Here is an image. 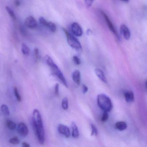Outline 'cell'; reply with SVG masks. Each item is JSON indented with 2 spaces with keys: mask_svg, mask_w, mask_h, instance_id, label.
<instances>
[{
  "mask_svg": "<svg viewBox=\"0 0 147 147\" xmlns=\"http://www.w3.org/2000/svg\"><path fill=\"white\" fill-rule=\"evenodd\" d=\"M95 71L96 75L99 78V79L102 80L103 83H107V79H106L103 72L98 68L96 69Z\"/></svg>",
  "mask_w": 147,
  "mask_h": 147,
  "instance_id": "12",
  "label": "cell"
},
{
  "mask_svg": "<svg viewBox=\"0 0 147 147\" xmlns=\"http://www.w3.org/2000/svg\"><path fill=\"white\" fill-rule=\"evenodd\" d=\"M64 32L65 33L67 38V42L69 45L74 49L77 50H80L82 47L81 44L78 39H76L74 35L69 33L65 28H63Z\"/></svg>",
  "mask_w": 147,
  "mask_h": 147,
  "instance_id": "4",
  "label": "cell"
},
{
  "mask_svg": "<svg viewBox=\"0 0 147 147\" xmlns=\"http://www.w3.org/2000/svg\"><path fill=\"white\" fill-rule=\"evenodd\" d=\"M22 51L24 55L27 56L30 53V49L25 43H23L22 45Z\"/></svg>",
  "mask_w": 147,
  "mask_h": 147,
  "instance_id": "19",
  "label": "cell"
},
{
  "mask_svg": "<svg viewBox=\"0 0 147 147\" xmlns=\"http://www.w3.org/2000/svg\"><path fill=\"white\" fill-rule=\"evenodd\" d=\"M20 141L19 138L17 137H13L9 140V142L13 145H18L20 143Z\"/></svg>",
  "mask_w": 147,
  "mask_h": 147,
  "instance_id": "23",
  "label": "cell"
},
{
  "mask_svg": "<svg viewBox=\"0 0 147 147\" xmlns=\"http://www.w3.org/2000/svg\"><path fill=\"white\" fill-rule=\"evenodd\" d=\"M18 133L22 136H26L28 135L29 130L26 124L23 123H19L17 127Z\"/></svg>",
  "mask_w": 147,
  "mask_h": 147,
  "instance_id": "8",
  "label": "cell"
},
{
  "mask_svg": "<svg viewBox=\"0 0 147 147\" xmlns=\"http://www.w3.org/2000/svg\"><path fill=\"white\" fill-rule=\"evenodd\" d=\"M22 147H30V146L29 144L27 143L26 142H23V143H22Z\"/></svg>",
  "mask_w": 147,
  "mask_h": 147,
  "instance_id": "32",
  "label": "cell"
},
{
  "mask_svg": "<svg viewBox=\"0 0 147 147\" xmlns=\"http://www.w3.org/2000/svg\"><path fill=\"white\" fill-rule=\"evenodd\" d=\"M6 9L9 15L11 16V18L13 19V20H16V17L15 14L14 12H13V11L8 6H6Z\"/></svg>",
  "mask_w": 147,
  "mask_h": 147,
  "instance_id": "21",
  "label": "cell"
},
{
  "mask_svg": "<svg viewBox=\"0 0 147 147\" xmlns=\"http://www.w3.org/2000/svg\"><path fill=\"white\" fill-rule=\"evenodd\" d=\"M14 92L15 96L17 101L19 102H21L22 101V98L20 95L19 94V91L18 89L16 87H15L14 88Z\"/></svg>",
  "mask_w": 147,
  "mask_h": 147,
  "instance_id": "22",
  "label": "cell"
},
{
  "mask_svg": "<svg viewBox=\"0 0 147 147\" xmlns=\"http://www.w3.org/2000/svg\"><path fill=\"white\" fill-rule=\"evenodd\" d=\"M71 129H72L71 135L72 137L75 139L78 138L79 136V132L77 125L74 122H72L71 123Z\"/></svg>",
  "mask_w": 147,
  "mask_h": 147,
  "instance_id": "14",
  "label": "cell"
},
{
  "mask_svg": "<svg viewBox=\"0 0 147 147\" xmlns=\"http://www.w3.org/2000/svg\"><path fill=\"white\" fill-rule=\"evenodd\" d=\"M39 20L40 23L41 25H43V26H45L47 23V20L44 17H40L39 19Z\"/></svg>",
  "mask_w": 147,
  "mask_h": 147,
  "instance_id": "27",
  "label": "cell"
},
{
  "mask_svg": "<svg viewBox=\"0 0 147 147\" xmlns=\"http://www.w3.org/2000/svg\"><path fill=\"white\" fill-rule=\"evenodd\" d=\"M45 27L48 28L53 33H55L57 31V26L56 24L52 22H47Z\"/></svg>",
  "mask_w": 147,
  "mask_h": 147,
  "instance_id": "16",
  "label": "cell"
},
{
  "mask_svg": "<svg viewBox=\"0 0 147 147\" xmlns=\"http://www.w3.org/2000/svg\"><path fill=\"white\" fill-rule=\"evenodd\" d=\"M6 123L7 127L10 130H14L16 128V124L12 121L9 120H7Z\"/></svg>",
  "mask_w": 147,
  "mask_h": 147,
  "instance_id": "18",
  "label": "cell"
},
{
  "mask_svg": "<svg viewBox=\"0 0 147 147\" xmlns=\"http://www.w3.org/2000/svg\"><path fill=\"white\" fill-rule=\"evenodd\" d=\"M73 61L74 63L77 65H80L81 63V61L79 58L77 56H74L73 57Z\"/></svg>",
  "mask_w": 147,
  "mask_h": 147,
  "instance_id": "26",
  "label": "cell"
},
{
  "mask_svg": "<svg viewBox=\"0 0 147 147\" xmlns=\"http://www.w3.org/2000/svg\"><path fill=\"white\" fill-rule=\"evenodd\" d=\"M62 106L63 108L65 110H67L69 108V102H68V98H65L62 101Z\"/></svg>",
  "mask_w": 147,
  "mask_h": 147,
  "instance_id": "20",
  "label": "cell"
},
{
  "mask_svg": "<svg viewBox=\"0 0 147 147\" xmlns=\"http://www.w3.org/2000/svg\"><path fill=\"white\" fill-rule=\"evenodd\" d=\"M88 88L85 85L83 84L82 85V91L84 94H85L88 91Z\"/></svg>",
  "mask_w": 147,
  "mask_h": 147,
  "instance_id": "31",
  "label": "cell"
},
{
  "mask_svg": "<svg viewBox=\"0 0 147 147\" xmlns=\"http://www.w3.org/2000/svg\"><path fill=\"white\" fill-rule=\"evenodd\" d=\"M91 127L92 129V133L91 135L92 136L93 135H95V136H97L98 135V130L97 129L96 127V126L93 124H91Z\"/></svg>",
  "mask_w": 147,
  "mask_h": 147,
  "instance_id": "24",
  "label": "cell"
},
{
  "mask_svg": "<svg viewBox=\"0 0 147 147\" xmlns=\"http://www.w3.org/2000/svg\"><path fill=\"white\" fill-rule=\"evenodd\" d=\"M120 30L122 35L125 39L129 40L130 39L131 33L128 28L126 25L124 24L121 25Z\"/></svg>",
  "mask_w": 147,
  "mask_h": 147,
  "instance_id": "10",
  "label": "cell"
},
{
  "mask_svg": "<svg viewBox=\"0 0 147 147\" xmlns=\"http://www.w3.org/2000/svg\"><path fill=\"white\" fill-rule=\"evenodd\" d=\"M124 96L126 102L128 103L132 102L134 101V96L133 91H129L124 93Z\"/></svg>",
  "mask_w": 147,
  "mask_h": 147,
  "instance_id": "13",
  "label": "cell"
},
{
  "mask_svg": "<svg viewBox=\"0 0 147 147\" xmlns=\"http://www.w3.org/2000/svg\"><path fill=\"white\" fill-rule=\"evenodd\" d=\"M71 30L75 36H81L83 34V30L80 25L76 22H73L71 25Z\"/></svg>",
  "mask_w": 147,
  "mask_h": 147,
  "instance_id": "6",
  "label": "cell"
},
{
  "mask_svg": "<svg viewBox=\"0 0 147 147\" xmlns=\"http://www.w3.org/2000/svg\"><path fill=\"white\" fill-rule=\"evenodd\" d=\"M15 3L16 6L18 7V6H20V1H15Z\"/></svg>",
  "mask_w": 147,
  "mask_h": 147,
  "instance_id": "33",
  "label": "cell"
},
{
  "mask_svg": "<svg viewBox=\"0 0 147 147\" xmlns=\"http://www.w3.org/2000/svg\"><path fill=\"white\" fill-rule=\"evenodd\" d=\"M45 60L48 66L51 68L53 74L57 76L59 79L61 81L62 83L66 87L68 88V84L67 80L65 77L63 72L61 71L58 66L54 63L51 57L48 55H46L45 57Z\"/></svg>",
  "mask_w": 147,
  "mask_h": 147,
  "instance_id": "2",
  "label": "cell"
},
{
  "mask_svg": "<svg viewBox=\"0 0 147 147\" xmlns=\"http://www.w3.org/2000/svg\"><path fill=\"white\" fill-rule=\"evenodd\" d=\"M109 115L108 114V112H104L103 114H102V118H101V121L102 122L106 121L107 120L109 119Z\"/></svg>",
  "mask_w": 147,
  "mask_h": 147,
  "instance_id": "25",
  "label": "cell"
},
{
  "mask_svg": "<svg viewBox=\"0 0 147 147\" xmlns=\"http://www.w3.org/2000/svg\"><path fill=\"white\" fill-rule=\"evenodd\" d=\"M58 129L59 133L64 135L66 138H68L70 136V130L67 126L63 124H59Z\"/></svg>",
  "mask_w": 147,
  "mask_h": 147,
  "instance_id": "9",
  "label": "cell"
},
{
  "mask_svg": "<svg viewBox=\"0 0 147 147\" xmlns=\"http://www.w3.org/2000/svg\"><path fill=\"white\" fill-rule=\"evenodd\" d=\"M146 89L147 90V80L146 81Z\"/></svg>",
  "mask_w": 147,
  "mask_h": 147,
  "instance_id": "34",
  "label": "cell"
},
{
  "mask_svg": "<svg viewBox=\"0 0 147 147\" xmlns=\"http://www.w3.org/2000/svg\"><path fill=\"white\" fill-rule=\"evenodd\" d=\"M72 79L74 82L79 85L81 82V74L78 70H75L72 74Z\"/></svg>",
  "mask_w": 147,
  "mask_h": 147,
  "instance_id": "11",
  "label": "cell"
},
{
  "mask_svg": "<svg viewBox=\"0 0 147 147\" xmlns=\"http://www.w3.org/2000/svg\"><path fill=\"white\" fill-rule=\"evenodd\" d=\"M25 24L28 27L32 29L36 28L38 26L36 20L32 16H28L26 18L25 20Z\"/></svg>",
  "mask_w": 147,
  "mask_h": 147,
  "instance_id": "7",
  "label": "cell"
},
{
  "mask_svg": "<svg viewBox=\"0 0 147 147\" xmlns=\"http://www.w3.org/2000/svg\"><path fill=\"white\" fill-rule=\"evenodd\" d=\"M34 55L35 57V60H38L39 59V50L37 48H35L34 49Z\"/></svg>",
  "mask_w": 147,
  "mask_h": 147,
  "instance_id": "30",
  "label": "cell"
},
{
  "mask_svg": "<svg viewBox=\"0 0 147 147\" xmlns=\"http://www.w3.org/2000/svg\"><path fill=\"white\" fill-rule=\"evenodd\" d=\"M98 107L104 112H110L113 108V104L110 98L105 94H101L97 96Z\"/></svg>",
  "mask_w": 147,
  "mask_h": 147,
  "instance_id": "3",
  "label": "cell"
},
{
  "mask_svg": "<svg viewBox=\"0 0 147 147\" xmlns=\"http://www.w3.org/2000/svg\"><path fill=\"white\" fill-rule=\"evenodd\" d=\"M59 85L58 83H57L55 85V93L56 96H59Z\"/></svg>",
  "mask_w": 147,
  "mask_h": 147,
  "instance_id": "28",
  "label": "cell"
},
{
  "mask_svg": "<svg viewBox=\"0 0 147 147\" xmlns=\"http://www.w3.org/2000/svg\"><path fill=\"white\" fill-rule=\"evenodd\" d=\"M32 126L39 143L43 145L45 142V130L41 115L37 109L34 110L33 112Z\"/></svg>",
  "mask_w": 147,
  "mask_h": 147,
  "instance_id": "1",
  "label": "cell"
},
{
  "mask_svg": "<svg viewBox=\"0 0 147 147\" xmlns=\"http://www.w3.org/2000/svg\"><path fill=\"white\" fill-rule=\"evenodd\" d=\"M127 123L124 122H118L115 124V128L120 131L125 130L127 128Z\"/></svg>",
  "mask_w": 147,
  "mask_h": 147,
  "instance_id": "15",
  "label": "cell"
},
{
  "mask_svg": "<svg viewBox=\"0 0 147 147\" xmlns=\"http://www.w3.org/2000/svg\"><path fill=\"white\" fill-rule=\"evenodd\" d=\"M94 1H91V0H86L85 1V4L87 7H90L92 5Z\"/></svg>",
  "mask_w": 147,
  "mask_h": 147,
  "instance_id": "29",
  "label": "cell"
},
{
  "mask_svg": "<svg viewBox=\"0 0 147 147\" xmlns=\"http://www.w3.org/2000/svg\"><path fill=\"white\" fill-rule=\"evenodd\" d=\"M101 13L102 16H103L105 20V21H106V23H107V25L109 26L110 30L115 35V36L117 38V39L119 40H120V37H119V35H118L117 31L116 29L115 28L114 25H113L112 22L111 21L110 19L109 18V16L106 15V14L104 11H101Z\"/></svg>",
  "mask_w": 147,
  "mask_h": 147,
  "instance_id": "5",
  "label": "cell"
},
{
  "mask_svg": "<svg viewBox=\"0 0 147 147\" xmlns=\"http://www.w3.org/2000/svg\"><path fill=\"white\" fill-rule=\"evenodd\" d=\"M1 110L2 113L3 115L6 116L9 115L10 113H9L8 107L7 105H5V104L2 105L1 107Z\"/></svg>",
  "mask_w": 147,
  "mask_h": 147,
  "instance_id": "17",
  "label": "cell"
}]
</instances>
